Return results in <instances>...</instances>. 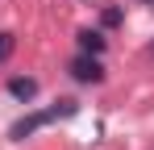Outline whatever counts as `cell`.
<instances>
[{"label": "cell", "instance_id": "obj_1", "mask_svg": "<svg viewBox=\"0 0 154 150\" xmlns=\"http://www.w3.org/2000/svg\"><path fill=\"white\" fill-rule=\"evenodd\" d=\"M75 108H79L75 100H58L54 108H38V113H25L21 121H13V129H8V138H17V142H21V138H29V133H38L42 125L58 121V117H75Z\"/></svg>", "mask_w": 154, "mask_h": 150}, {"label": "cell", "instance_id": "obj_2", "mask_svg": "<svg viewBox=\"0 0 154 150\" xmlns=\"http://www.w3.org/2000/svg\"><path fill=\"white\" fill-rule=\"evenodd\" d=\"M71 79H79V83H100L104 79V67L96 54H79L75 63H71Z\"/></svg>", "mask_w": 154, "mask_h": 150}, {"label": "cell", "instance_id": "obj_3", "mask_svg": "<svg viewBox=\"0 0 154 150\" xmlns=\"http://www.w3.org/2000/svg\"><path fill=\"white\" fill-rule=\"evenodd\" d=\"M75 38H79V50H83V54H96V58H100L104 46H108V42H104V33H96V29H79Z\"/></svg>", "mask_w": 154, "mask_h": 150}, {"label": "cell", "instance_id": "obj_4", "mask_svg": "<svg viewBox=\"0 0 154 150\" xmlns=\"http://www.w3.org/2000/svg\"><path fill=\"white\" fill-rule=\"evenodd\" d=\"M8 96H17V100H33V96H38V79L13 75V79H8Z\"/></svg>", "mask_w": 154, "mask_h": 150}, {"label": "cell", "instance_id": "obj_5", "mask_svg": "<svg viewBox=\"0 0 154 150\" xmlns=\"http://www.w3.org/2000/svg\"><path fill=\"white\" fill-rule=\"evenodd\" d=\"M13 50H17V38H13V33H4V29H0V63H4V58H8V54H13Z\"/></svg>", "mask_w": 154, "mask_h": 150}, {"label": "cell", "instance_id": "obj_6", "mask_svg": "<svg viewBox=\"0 0 154 150\" xmlns=\"http://www.w3.org/2000/svg\"><path fill=\"white\" fill-rule=\"evenodd\" d=\"M121 17H125L121 8H104V13H100V21L108 25V29H112V25H121Z\"/></svg>", "mask_w": 154, "mask_h": 150}, {"label": "cell", "instance_id": "obj_7", "mask_svg": "<svg viewBox=\"0 0 154 150\" xmlns=\"http://www.w3.org/2000/svg\"><path fill=\"white\" fill-rule=\"evenodd\" d=\"M146 4H154V0H146Z\"/></svg>", "mask_w": 154, "mask_h": 150}, {"label": "cell", "instance_id": "obj_8", "mask_svg": "<svg viewBox=\"0 0 154 150\" xmlns=\"http://www.w3.org/2000/svg\"><path fill=\"white\" fill-rule=\"evenodd\" d=\"M150 54H154V46H150Z\"/></svg>", "mask_w": 154, "mask_h": 150}]
</instances>
